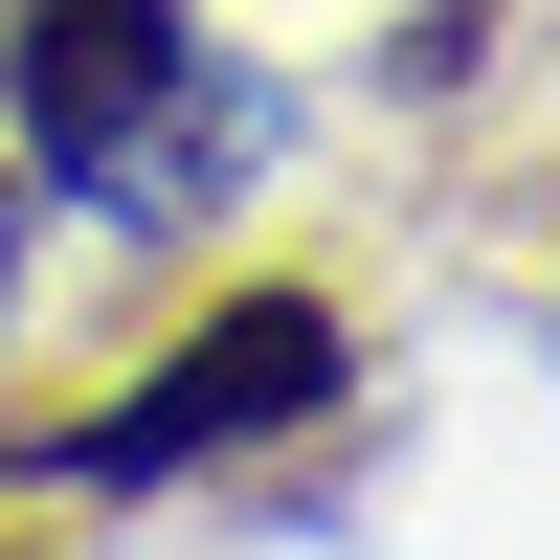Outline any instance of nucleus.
<instances>
[{
    "label": "nucleus",
    "mask_w": 560,
    "mask_h": 560,
    "mask_svg": "<svg viewBox=\"0 0 560 560\" xmlns=\"http://www.w3.org/2000/svg\"><path fill=\"white\" fill-rule=\"evenodd\" d=\"M314 404H337V314L247 292V314H202L113 427H68V493H135V471H179V448H269V427H314Z\"/></svg>",
    "instance_id": "obj_1"
},
{
    "label": "nucleus",
    "mask_w": 560,
    "mask_h": 560,
    "mask_svg": "<svg viewBox=\"0 0 560 560\" xmlns=\"http://www.w3.org/2000/svg\"><path fill=\"white\" fill-rule=\"evenodd\" d=\"M0 90H23L45 179H135V158H158V113L202 90V45H179V0H23Z\"/></svg>",
    "instance_id": "obj_2"
}]
</instances>
